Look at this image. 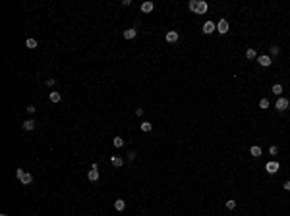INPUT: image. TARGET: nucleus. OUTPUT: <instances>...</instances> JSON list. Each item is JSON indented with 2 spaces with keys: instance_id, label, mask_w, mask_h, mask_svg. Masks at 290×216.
<instances>
[{
  "instance_id": "6ab92c4d",
  "label": "nucleus",
  "mask_w": 290,
  "mask_h": 216,
  "mask_svg": "<svg viewBox=\"0 0 290 216\" xmlns=\"http://www.w3.org/2000/svg\"><path fill=\"white\" fill-rule=\"evenodd\" d=\"M25 47H27V48H37V41H35V39H27V41H25Z\"/></svg>"
},
{
  "instance_id": "39448f33",
  "label": "nucleus",
  "mask_w": 290,
  "mask_h": 216,
  "mask_svg": "<svg viewBox=\"0 0 290 216\" xmlns=\"http://www.w3.org/2000/svg\"><path fill=\"white\" fill-rule=\"evenodd\" d=\"M213 31H217V23H213V21H205V23H203V33H205V35H211Z\"/></svg>"
},
{
  "instance_id": "1a4fd4ad",
  "label": "nucleus",
  "mask_w": 290,
  "mask_h": 216,
  "mask_svg": "<svg viewBox=\"0 0 290 216\" xmlns=\"http://www.w3.org/2000/svg\"><path fill=\"white\" fill-rule=\"evenodd\" d=\"M153 10H155V4H153V2H143V4H141V12H143V14H151Z\"/></svg>"
},
{
  "instance_id": "f03ea898",
  "label": "nucleus",
  "mask_w": 290,
  "mask_h": 216,
  "mask_svg": "<svg viewBox=\"0 0 290 216\" xmlns=\"http://www.w3.org/2000/svg\"><path fill=\"white\" fill-rule=\"evenodd\" d=\"M217 33H220V35H226V33H228V19H226V18L219 19V23H217Z\"/></svg>"
},
{
  "instance_id": "f3484780",
  "label": "nucleus",
  "mask_w": 290,
  "mask_h": 216,
  "mask_svg": "<svg viewBox=\"0 0 290 216\" xmlns=\"http://www.w3.org/2000/svg\"><path fill=\"white\" fill-rule=\"evenodd\" d=\"M153 129V126H151V122H141V131H145V133H149Z\"/></svg>"
},
{
  "instance_id": "bb28decb",
  "label": "nucleus",
  "mask_w": 290,
  "mask_h": 216,
  "mask_svg": "<svg viewBox=\"0 0 290 216\" xmlns=\"http://www.w3.org/2000/svg\"><path fill=\"white\" fill-rule=\"evenodd\" d=\"M133 158H136V151H130V153H128V160L132 162V160H133Z\"/></svg>"
},
{
  "instance_id": "0eeeda50",
  "label": "nucleus",
  "mask_w": 290,
  "mask_h": 216,
  "mask_svg": "<svg viewBox=\"0 0 290 216\" xmlns=\"http://www.w3.org/2000/svg\"><path fill=\"white\" fill-rule=\"evenodd\" d=\"M178 39H180L178 31H166V43H176Z\"/></svg>"
},
{
  "instance_id": "412c9836",
  "label": "nucleus",
  "mask_w": 290,
  "mask_h": 216,
  "mask_svg": "<svg viewBox=\"0 0 290 216\" xmlns=\"http://www.w3.org/2000/svg\"><path fill=\"white\" fill-rule=\"evenodd\" d=\"M273 93H275V95H281V93H282V85H281V83H275V85H273Z\"/></svg>"
},
{
  "instance_id": "a878e982",
  "label": "nucleus",
  "mask_w": 290,
  "mask_h": 216,
  "mask_svg": "<svg viewBox=\"0 0 290 216\" xmlns=\"http://www.w3.org/2000/svg\"><path fill=\"white\" fill-rule=\"evenodd\" d=\"M269 153H271V154H277V153H278V147L271 145V147H269Z\"/></svg>"
},
{
  "instance_id": "a211bd4d",
  "label": "nucleus",
  "mask_w": 290,
  "mask_h": 216,
  "mask_svg": "<svg viewBox=\"0 0 290 216\" xmlns=\"http://www.w3.org/2000/svg\"><path fill=\"white\" fill-rule=\"evenodd\" d=\"M110 162H112V166H116V168H120L122 164H124V160L118 158V156H112V158H110Z\"/></svg>"
},
{
  "instance_id": "20e7f679",
  "label": "nucleus",
  "mask_w": 290,
  "mask_h": 216,
  "mask_svg": "<svg viewBox=\"0 0 290 216\" xmlns=\"http://www.w3.org/2000/svg\"><path fill=\"white\" fill-rule=\"evenodd\" d=\"M207 10H209V4L205 2V0H199V2H197V10H195V14L203 16V14H207Z\"/></svg>"
},
{
  "instance_id": "6e6552de",
  "label": "nucleus",
  "mask_w": 290,
  "mask_h": 216,
  "mask_svg": "<svg viewBox=\"0 0 290 216\" xmlns=\"http://www.w3.org/2000/svg\"><path fill=\"white\" fill-rule=\"evenodd\" d=\"M257 62H259V66H263V68H269L273 60H271V56H265V54H263V56H259V58H257Z\"/></svg>"
},
{
  "instance_id": "f8f14e48",
  "label": "nucleus",
  "mask_w": 290,
  "mask_h": 216,
  "mask_svg": "<svg viewBox=\"0 0 290 216\" xmlns=\"http://www.w3.org/2000/svg\"><path fill=\"white\" fill-rule=\"evenodd\" d=\"M114 208H116L118 212H122V210L126 208V201H122V199H116V201H114Z\"/></svg>"
},
{
  "instance_id": "ddd939ff",
  "label": "nucleus",
  "mask_w": 290,
  "mask_h": 216,
  "mask_svg": "<svg viewBox=\"0 0 290 216\" xmlns=\"http://www.w3.org/2000/svg\"><path fill=\"white\" fill-rule=\"evenodd\" d=\"M250 154H251V156H255V158H257V156H261V147L253 145L251 149H250Z\"/></svg>"
},
{
  "instance_id": "2eb2a0df",
  "label": "nucleus",
  "mask_w": 290,
  "mask_h": 216,
  "mask_svg": "<svg viewBox=\"0 0 290 216\" xmlns=\"http://www.w3.org/2000/svg\"><path fill=\"white\" fill-rule=\"evenodd\" d=\"M246 58H248V60H255V58H257V52H255V48H248V50H246Z\"/></svg>"
},
{
  "instance_id": "9b49d317",
  "label": "nucleus",
  "mask_w": 290,
  "mask_h": 216,
  "mask_svg": "<svg viewBox=\"0 0 290 216\" xmlns=\"http://www.w3.org/2000/svg\"><path fill=\"white\" fill-rule=\"evenodd\" d=\"M136 35H137L136 27H130V29H126V31H124V39H136Z\"/></svg>"
},
{
  "instance_id": "5701e85b",
  "label": "nucleus",
  "mask_w": 290,
  "mask_h": 216,
  "mask_svg": "<svg viewBox=\"0 0 290 216\" xmlns=\"http://www.w3.org/2000/svg\"><path fill=\"white\" fill-rule=\"evenodd\" d=\"M197 2H199V0H189V4H188V8L192 10V12H195V10H197Z\"/></svg>"
},
{
  "instance_id": "9d476101",
  "label": "nucleus",
  "mask_w": 290,
  "mask_h": 216,
  "mask_svg": "<svg viewBox=\"0 0 290 216\" xmlns=\"http://www.w3.org/2000/svg\"><path fill=\"white\" fill-rule=\"evenodd\" d=\"M33 128H35V122H33V120H25L23 123H21V129H23V131H31Z\"/></svg>"
},
{
  "instance_id": "4be33fe9",
  "label": "nucleus",
  "mask_w": 290,
  "mask_h": 216,
  "mask_svg": "<svg viewBox=\"0 0 290 216\" xmlns=\"http://www.w3.org/2000/svg\"><path fill=\"white\" fill-rule=\"evenodd\" d=\"M278 52H281V48H278L277 44H273V47H269V54H271V56H277Z\"/></svg>"
},
{
  "instance_id": "4468645a",
  "label": "nucleus",
  "mask_w": 290,
  "mask_h": 216,
  "mask_svg": "<svg viewBox=\"0 0 290 216\" xmlns=\"http://www.w3.org/2000/svg\"><path fill=\"white\" fill-rule=\"evenodd\" d=\"M87 176H89V181H97V179H99V170H93V168H91Z\"/></svg>"
},
{
  "instance_id": "c756f323",
  "label": "nucleus",
  "mask_w": 290,
  "mask_h": 216,
  "mask_svg": "<svg viewBox=\"0 0 290 216\" xmlns=\"http://www.w3.org/2000/svg\"><path fill=\"white\" fill-rule=\"evenodd\" d=\"M47 85H50V87L54 85V79H52V77H49V79H47Z\"/></svg>"
},
{
  "instance_id": "f257e3e1",
  "label": "nucleus",
  "mask_w": 290,
  "mask_h": 216,
  "mask_svg": "<svg viewBox=\"0 0 290 216\" xmlns=\"http://www.w3.org/2000/svg\"><path fill=\"white\" fill-rule=\"evenodd\" d=\"M16 178H18V179H19L23 185H29L31 181H33V176H31L29 172L25 174V170H21V168H18V170H16Z\"/></svg>"
},
{
  "instance_id": "423d86ee",
  "label": "nucleus",
  "mask_w": 290,
  "mask_h": 216,
  "mask_svg": "<svg viewBox=\"0 0 290 216\" xmlns=\"http://www.w3.org/2000/svg\"><path fill=\"white\" fill-rule=\"evenodd\" d=\"M278 168H281V164H278L277 160H273V162H267V166H265V170L269 174H277L278 172Z\"/></svg>"
},
{
  "instance_id": "b1692460",
  "label": "nucleus",
  "mask_w": 290,
  "mask_h": 216,
  "mask_svg": "<svg viewBox=\"0 0 290 216\" xmlns=\"http://www.w3.org/2000/svg\"><path fill=\"white\" fill-rule=\"evenodd\" d=\"M114 147H118V149H120V147H124V139H122V137H114Z\"/></svg>"
},
{
  "instance_id": "7ed1b4c3",
  "label": "nucleus",
  "mask_w": 290,
  "mask_h": 216,
  "mask_svg": "<svg viewBox=\"0 0 290 216\" xmlns=\"http://www.w3.org/2000/svg\"><path fill=\"white\" fill-rule=\"evenodd\" d=\"M288 106H290V100H288V98H284V97H281V98H278V100L275 102V108H277L278 112H284Z\"/></svg>"
},
{
  "instance_id": "cd10ccee",
  "label": "nucleus",
  "mask_w": 290,
  "mask_h": 216,
  "mask_svg": "<svg viewBox=\"0 0 290 216\" xmlns=\"http://www.w3.org/2000/svg\"><path fill=\"white\" fill-rule=\"evenodd\" d=\"M35 110H37V108L33 106V104H31V106H27V112H29V114H33V112H35Z\"/></svg>"
},
{
  "instance_id": "c85d7f7f",
  "label": "nucleus",
  "mask_w": 290,
  "mask_h": 216,
  "mask_svg": "<svg viewBox=\"0 0 290 216\" xmlns=\"http://www.w3.org/2000/svg\"><path fill=\"white\" fill-rule=\"evenodd\" d=\"M282 187H284L286 191H290V179H288V181H284V185H282Z\"/></svg>"
},
{
  "instance_id": "dca6fc26",
  "label": "nucleus",
  "mask_w": 290,
  "mask_h": 216,
  "mask_svg": "<svg viewBox=\"0 0 290 216\" xmlns=\"http://www.w3.org/2000/svg\"><path fill=\"white\" fill-rule=\"evenodd\" d=\"M60 98H62V95L58 93V91H52L50 93V102H60Z\"/></svg>"
},
{
  "instance_id": "393cba45",
  "label": "nucleus",
  "mask_w": 290,
  "mask_h": 216,
  "mask_svg": "<svg viewBox=\"0 0 290 216\" xmlns=\"http://www.w3.org/2000/svg\"><path fill=\"white\" fill-rule=\"evenodd\" d=\"M226 208L234 210V208H236V201H226Z\"/></svg>"
},
{
  "instance_id": "7c9ffc66",
  "label": "nucleus",
  "mask_w": 290,
  "mask_h": 216,
  "mask_svg": "<svg viewBox=\"0 0 290 216\" xmlns=\"http://www.w3.org/2000/svg\"><path fill=\"white\" fill-rule=\"evenodd\" d=\"M2 216H8V214H2Z\"/></svg>"
},
{
  "instance_id": "aec40b11",
  "label": "nucleus",
  "mask_w": 290,
  "mask_h": 216,
  "mask_svg": "<svg viewBox=\"0 0 290 216\" xmlns=\"http://www.w3.org/2000/svg\"><path fill=\"white\" fill-rule=\"evenodd\" d=\"M269 104H271V102H269V98H261V100H259V108H263V110H267V108H269Z\"/></svg>"
}]
</instances>
